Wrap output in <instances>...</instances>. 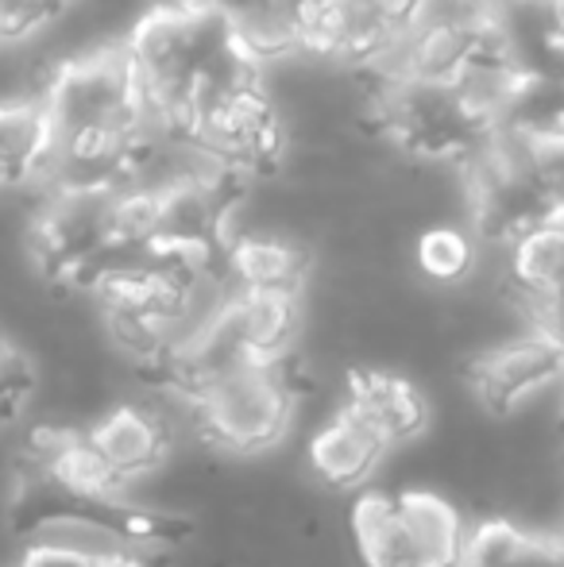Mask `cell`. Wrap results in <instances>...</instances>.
Returning <instances> with one entry per match:
<instances>
[{
    "label": "cell",
    "instance_id": "obj_12",
    "mask_svg": "<svg viewBox=\"0 0 564 567\" xmlns=\"http://www.w3.org/2000/svg\"><path fill=\"white\" fill-rule=\"evenodd\" d=\"M542 533H530L506 517H483L468 525V545L460 567H537L542 560Z\"/></svg>",
    "mask_w": 564,
    "mask_h": 567
},
{
    "label": "cell",
    "instance_id": "obj_3",
    "mask_svg": "<svg viewBox=\"0 0 564 567\" xmlns=\"http://www.w3.org/2000/svg\"><path fill=\"white\" fill-rule=\"evenodd\" d=\"M564 382V348L545 332L530 329L483 348L468 367V386L475 402L495 417L522 410L537 394Z\"/></svg>",
    "mask_w": 564,
    "mask_h": 567
},
{
    "label": "cell",
    "instance_id": "obj_9",
    "mask_svg": "<svg viewBox=\"0 0 564 567\" xmlns=\"http://www.w3.org/2000/svg\"><path fill=\"white\" fill-rule=\"evenodd\" d=\"M306 293H286V290H233L225 306V324L248 359H267L279 363L290 359L294 343L306 324V309H301Z\"/></svg>",
    "mask_w": 564,
    "mask_h": 567
},
{
    "label": "cell",
    "instance_id": "obj_10",
    "mask_svg": "<svg viewBox=\"0 0 564 567\" xmlns=\"http://www.w3.org/2000/svg\"><path fill=\"white\" fill-rule=\"evenodd\" d=\"M54 147L51 120L39 97L0 101V189L39 186Z\"/></svg>",
    "mask_w": 564,
    "mask_h": 567
},
{
    "label": "cell",
    "instance_id": "obj_7",
    "mask_svg": "<svg viewBox=\"0 0 564 567\" xmlns=\"http://www.w3.org/2000/svg\"><path fill=\"white\" fill-rule=\"evenodd\" d=\"M387 452L391 449L379 441L376 429L340 402V410H332L329 421L314 429L306 460L309 471L325 486H332V491H360L379 471V463L387 460Z\"/></svg>",
    "mask_w": 564,
    "mask_h": 567
},
{
    "label": "cell",
    "instance_id": "obj_6",
    "mask_svg": "<svg viewBox=\"0 0 564 567\" xmlns=\"http://www.w3.org/2000/svg\"><path fill=\"white\" fill-rule=\"evenodd\" d=\"M345 405L363 417L379 433L387 449H402L414 444L429 429V398L410 379L394 371H376V367H360L348 374Z\"/></svg>",
    "mask_w": 564,
    "mask_h": 567
},
{
    "label": "cell",
    "instance_id": "obj_1",
    "mask_svg": "<svg viewBox=\"0 0 564 567\" xmlns=\"http://www.w3.org/2000/svg\"><path fill=\"white\" fill-rule=\"evenodd\" d=\"M39 101L51 120L54 143L101 132H151L136 66L121 39L51 62Z\"/></svg>",
    "mask_w": 564,
    "mask_h": 567
},
{
    "label": "cell",
    "instance_id": "obj_5",
    "mask_svg": "<svg viewBox=\"0 0 564 567\" xmlns=\"http://www.w3.org/2000/svg\"><path fill=\"white\" fill-rule=\"evenodd\" d=\"M90 449L105 460V467L124 486H136L151 478L171 460V425L158 410L140 402H121L101 413L90 429H82Z\"/></svg>",
    "mask_w": 564,
    "mask_h": 567
},
{
    "label": "cell",
    "instance_id": "obj_2",
    "mask_svg": "<svg viewBox=\"0 0 564 567\" xmlns=\"http://www.w3.org/2000/svg\"><path fill=\"white\" fill-rule=\"evenodd\" d=\"M202 425L205 441L233 455H264L279 449L298 413L290 359L267 363L248 359L233 371L205 382L194 398H186Z\"/></svg>",
    "mask_w": 564,
    "mask_h": 567
},
{
    "label": "cell",
    "instance_id": "obj_8",
    "mask_svg": "<svg viewBox=\"0 0 564 567\" xmlns=\"http://www.w3.org/2000/svg\"><path fill=\"white\" fill-rule=\"evenodd\" d=\"M352 545L363 567H449L402 514L394 494H360L352 502Z\"/></svg>",
    "mask_w": 564,
    "mask_h": 567
},
{
    "label": "cell",
    "instance_id": "obj_14",
    "mask_svg": "<svg viewBox=\"0 0 564 567\" xmlns=\"http://www.w3.org/2000/svg\"><path fill=\"white\" fill-rule=\"evenodd\" d=\"M35 363L16 348L12 340L0 337V429H8L35 394Z\"/></svg>",
    "mask_w": 564,
    "mask_h": 567
},
{
    "label": "cell",
    "instance_id": "obj_15",
    "mask_svg": "<svg viewBox=\"0 0 564 567\" xmlns=\"http://www.w3.org/2000/svg\"><path fill=\"white\" fill-rule=\"evenodd\" d=\"M101 556L85 553V548L62 545V540H23L20 556L12 567H98Z\"/></svg>",
    "mask_w": 564,
    "mask_h": 567
},
{
    "label": "cell",
    "instance_id": "obj_13",
    "mask_svg": "<svg viewBox=\"0 0 564 567\" xmlns=\"http://www.w3.org/2000/svg\"><path fill=\"white\" fill-rule=\"evenodd\" d=\"M66 8L70 0H0V43L28 47L51 35Z\"/></svg>",
    "mask_w": 564,
    "mask_h": 567
},
{
    "label": "cell",
    "instance_id": "obj_16",
    "mask_svg": "<svg viewBox=\"0 0 564 567\" xmlns=\"http://www.w3.org/2000/svg\"><path fill=\"white\" fill-rule=\"evenodd\" d=\"M522 309H526V324L537 332H545L550 340H557L564 348V282L550 286L542 293H530L522 298Z\"/></svg>",
    "mask_w": 564,
    "mask_h": 567
},
{
    "label": "cell",
    "instance_id": "obj_4",
    "mask_svg": "<svg viewBox=\"0 0 564 567\" xmlns=\"http://www.w3.org/2000/svg\"><path fill=\"white\" fill-rule=\"evenodd\" d=\"M221 270L233 290L306 293L314 275V251L283 228H228L221 244Z\"/></svg>",
    "mask_w": 564,
    "mask_h": 567
},
{
    "label": "cell",
    "instance_id": "obj_17",
    "mask_svg": "<svg viewBox=\"0 0 564 567\" xmlns=\"http://www.w3.org/2000/svg\"><path fill=\"white\" fill-rule=\"evenodd\" d=\"M561 537H564V514H561Z\"/></svg>",
    "mask_w": 564,
    "mask_h": 567
},
{
    "label": "cell",
    "instance_id": "obj_11",
    "mask_svg": "<svg viewBox=\"0 0 564 567\" xmlns=\"http://www.w3.org/2000/svg\"><path fill=\"white\" fill-rule=\"evenodd\" d=\"M414 267L433 286H460L480 267V239L468 225H425L414 236Z\"/></svg>",
    "mask_w": 564,
    "mask_h": 567
}]
</instances>
